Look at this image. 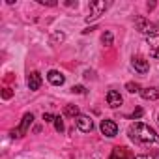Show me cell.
Returning a JSON list of instances; mask_svg holds the SVG:
<instances>
[{
  "instance_id": "1",
  "label": "cell",
  "mask_w": 159,
  "mask_h": 159,
  "mask_svg": "<svg viewBox=\"0 0 159 159\" xmlns=\"http://www.w3.org/2000/svg\"><path fill=\"white\" fill-rule=\"evenodd\" d=\"M127 135L133 142L137 144H142V146H148V148H159V135L146 124L142 122H135L129 125L127 129Z\"/></svg>"
},
{
  "instance_id": "2",
  "label": "cell",
  "mask_w": 159,
  "mask_h": 159,
  "mask_svg": "<svg viewBox=\"0 0 159 159\" xmlns=\"http://www.w3.org/2000/svg\"><path fill=\"white\" fill-rule=\"evenodd\" d=\"M135 28H137L140 34L148 36V38L157 34V26H155V23H152V21L146 19V17H137V19H135Z\"/></svg>"
},
{
  "instance_id": "3",
  "label": "cell",
  "mask_w": 159,
  "mask_h": 159,
  "mask_svg": "<svg viewBox=\"0 0 159 159\" xmlns=\"http://www.w3.org/2000/svg\"><path fill=\"white\" fill-rule=\"evenodd\" d=\"M107 8H109V2H105V0H96V2H90V15H86V23L99 19L107 11Z\"/></svg>"
},
{
  "instance_id": "4",
  "label": "cell",
  "mask_w": 159,
  "mask_h": 159,
  "mask_svg": "<svg viewBox=\"0 0 159 159\" xmlns=\"http://www.w3.org/2000/svg\"><path fill=\"white\" fill-rule=\"evenodd\" d=\"M32 122H34V114H32V112H26V114L23 116V120H21L19 127H17V129H11V131H10V135H11L13 139H21V137L30 129Z\"/></svg>"
},
{
  "instance_id": "5",
  "label": "cell",
  "mask_w": 159,
  "mask_h": 159,
  "mask_svg": "<svg viewBox=\"0 0 159 159\" xmlns=\"http://www.w3.org/2000/svg\"><path fill=\"white\" fill-rule=\"evenodd\" d=\"M75 124H77V127L81 129L83 133H90V131L94 129V120H92L88 114H79V116L75 118Z\"/></svg>"
},
{
  "instance_id": "6",
  "label": "cell",
  "mask_w": 159,
  "mask_h": 159,
  "mask_svg": "<svg viewBox=\"0 0 159 159\" xmlns=\"http://www.w3.org/2000/svg\"><path fill=\"white\" fill-rule=\"evenodd\" d=\"M99 129H101V133H103L105 137H109V139H112V137L118 135V125H116V122H112V120H101Z\"/></svg>"
},
{
  "instance_id": "7",
  "label": "cell",
  "mask_w": 159,
  "mask_h": 159,
  "mask_svg": "<svg viewBox=\"0 0 159 159\" xmlns=\"http://www.w3.org/2000/svg\"><path fill=\"white\" fill-rule=\"evenodd\" d=\"M131 66H133V69H135L137 73H140V75H146V73L150 71V62H148L146 58H142V56H135V58L131 60Z\"/></svg>"
},
{
  "instance_id": "8",
  "label": "cell",
  "mask_w": 159,
  "mask_h": 159,
  "mask_svg": "<svg viewBox=\"0 0 159 159\" xmlns=\"http://www.w3.org/2000/svg\"><path fill=\"white\" fill-rule=\"evenodd\" d=\"M41 83H43V79H41V75H39L38 71H32V73L28 75V79H26V84H28V88H30L32 92L39 90Z\"/></svg>"
},
{
  "instance_id": "9",
  "label": "cell",
  "mask_w": 159,
  "mask_h": 159,
  "mask_svg": "<svg viewBox=\"0 0 159 159\" xmlns=\"http://www.w3.org/2000/svg\"><path fill=\"white\" fill-rule=\"evenodd\" d=\"M47 81H49L52 86H62V84L66 83V77H64L60 71H56V69H51V71L47 73Z\"/></svg>"
},
{
  "instance_id": "10",
  "label": "cell",
  "mask_w": 159,
  "mask_h": 159,
  "mask_svg": "<svg viewBox=\"0 0 159 159\" xmlns=\"http://www.w3.org/2000/svg\"><path fill=\"white\" fill-rule=\"evenodd\" d=\"M122 96H120V92H116V90H109L107 92V103H109V107L111 109H118L120 105H122Z\"/></svg>"
},
{
  "instance_id": "11",
  "label": "cell",
  "mask_w": 159,
  "mask_h": 159,
  "mask_svg": "<svg viewBox=\"0 0 159 159\" xmlns=\"http://www.w3.org/2000/svg\"><path fill=\"white\" fill-rule=\"evenodd\" d=\"M146 43H148V47H150V56H152V58H159V34L150 36V38L146 39Z\"/></svg>"
},
{
  "instance_id": "12",
  "label": "cell",
  "mask_w": 159,
  "mask_h": 159,
  "mask_svg": "<svg viewBox=\"0 0 159 159\" xmlns=\"http://www.w3.org/2000/svg\"><path fill=\"white\" fill-rule=\"evenodd\" d=\"M140 96H142V99H146V101H155V99H159V86L142 88V90H140Z\"/></svg>"
},
{
  "instance_id": "13",
  "label": "cell",
  "mask_w": 159,
  "mask_h": 159,
  "mask_svg": "<svg viewBox=\"0 0 159 159\" xmlns=\"http://www.w3.org/2000/svg\"><path fill=\"white\" fill-rule=\"evenodd\" d=\"M111 159H131L129 157V153H127V150L125 148H114L112 150V153H111Z\"/></svg>"
},
{
  "instance_id": "14",
  "label": "cell",
  "mask_w": 159,
  "mask_h": 159,
  "mask_svg": "<svg viewBox=\"0 0 159 159\" xmlns=\"http://www.w3.org/2000/svg\"><path fill=\"white\" fill-rule=\"evenodd\" d=\"M79 114V107L77 105H66L64 107V116H67V118H77Z\"/></svg>"
},
{
  "instance_id": "15",
  "label": "cell",
  "mask_w": 159,
  "mask_h": 159,
  "mask_svg": "<svg viewBox=\"0 0 159 159\" xmlns=\"http://www.w3.org/2000/svg\"><path fill=\"white\" fill-rule=\"evenodd\" d=\"M101 41H103V45H105V47H111V45H112V41H114L112 32L105 30V32H103V36H101Z\"/></svg>"
},
{
  "instance_id": "16",
  "label": "cell",
  "mask_w": 159,
  "mask_h": 159,
  "mask_svg": "<svg viewBox=\"0 0 159 159\" xmlns=\"http://www.w3.org/2000/svg\"><path fill=\"white\" fill-rule=\"evenodd\" d=\"M64 39H66V34L60 32V30H56V32L51 34V41H52V43H62Z\"/></svg>"
},
{
  "instance_id": "17",
  "label": "cell",
  "mask_w": 159,
  "mask_h": 159,
  "mask_svg": "<svg viewBox=\"0 0 159 159\" xmlns=\"http://www.w3.org/2000/svg\"><path fill=\"white\" fill-rule=\"evenodd\" d=\"M125 90H127L129 94H137V92L140 94V90H142V88H140L137 83H127V84H125Z\"/></svg>"
},
{
  "instance_id": "18",
  "label": "cell",
  "mask_w": 159,
  "mask_h": 159,
  "mask_svg": "<svg viewBox=\"0 0 159 159\" xmlns=\"http://www.w3.org/2000/svg\"><path fill=\"white\" fill-rule=\"evenodd\" d=\"M142 114H144V111H142V109L139 107V109H135V111H133L131 114H127L125 118H129V120H139V118H140Z\"/></svg>"
},
{
  "instance_id": "19",
  "label": "cell",
  "mask_w": 159,
  "mask_h": 159,
  "mask_svg": "<svg viewBox=\"0 0 159 159\" xmlns=\"http://www.w3.org/2000/svg\"><path fill=\"white\" fill-rule=\"evenodd\" d=\"M54 129H56L58 133L64 131V120H62V116H56V120H54Z\"/></svg>"
},
{
  "instance_id": "20",
  "label": "cell",
  "mask_w": 159,
  "mask_h": 159,
  "mask_svg": "<svg viewBox=\"0 0 159 159\" xmlns=\"http://www.w3.org/2000/svg\"><path fill=\"white\" fill-rule=\"evenodd\" d=\"M71 92H73V94H84L86 90H84V86H83V84H77V86H73V88H71Z\"/></svg>"
},
{
  "instance_id": "21",
  "label": "cell",
  "mask_w": 159,
  "mask_h": 159,
  "mask_svg": "<svg viewBox=\"0 0 159 159\" xmlns=\"http://www.w3.org/2000/svg\"><path fill=\"white\" fill-rule=\"evenodd\" d=\"M43 120H45L47 124H51V122H54V120H56V116H52L51 112H43Z\"/></svg>"
},
{
  "instance_id": "22",
  "label": "cell",
  "mask_w": 159,
  "mask_h": 159,
  "mask_svg": "<svg viewBox=\"0 0 159 159\" xmlns=\"http://www.w3.org/2000/svg\"><path fill=\"white\" fill-rule=\"evenodd\" d=\"M11 96H13V92H11L10 88H4V92H2V98H4V99H10Z\"/></svg>"
},
{
  "instance_id": "23",
  "label": "cell",
  "mask_w": 159,
  "mask_h": 159,
  "mask_svg": "<svg viewBox=\"0 0 159 159\" xmlns=\"http://www.w3.org/2000/svg\"><path fill=\"white\" fill-rule=\"evenodd\" d=\"M39 4H43V6H56V2L54 0H38Z\"/></svg>"
},
{
  "instance_id": "24",
  "label": "cell",
  "mask_w": 159,
  "mask_h": 159,
  "mask_svg": "<svg viewBox=\"0 0 159 159\" xmlns=\"http://www.w3.org/2000/svg\"><path fill=\"white\" fill-rule=\"evenodd\" d=\"M135 159H155V155H150V153H140V155H137Z\"/></svg>"
},
{
  "instance_id": "25",
  "label": "cell",
  "mask_w": 159,
  "mask_h": 159,
  "mask_svg": "<svg viewBox=\"0 0 159 159\" xmlns=\"http://www.w3.org/2000/svg\"><path fill=\"white\" fill-rule=\"evenodd\" d=\"M155 159H159V153H157V155H155Z\"/></svg>"
}]
</instances>
